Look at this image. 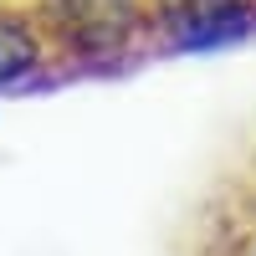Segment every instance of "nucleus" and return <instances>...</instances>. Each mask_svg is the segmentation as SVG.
Here are the masks:
<instances>
[{
    "label": "nucleus",
    "mask_w": 256,
    "mask_h": 256,
    "mask_svg": "<svg viewBox=\"0 0 256 256\" xmlns=\"http://www.w3.org/2000/svg\"><path fill=\"white\" fill-rule=\"evenodd\" d=\"M190 226L205 230L230 256H256V138L246 148H236V159L220 169L216 190L205 195L200 216Z\"/></svg>",
    "instance_id": "f03ea898"
},
{
    "label": "nucleus",
    "mask_w": 256,
    "mask_h": 256,
    "mask_svg": "<svg viewBox=\"0 0 256 256\" xmlns=\"http://www.w3.org/2000/svg\"><path fill=\"white\" fill-rule=\"evenodd\" d=\"M41 10H46L62 52L108 56L144 31L148 0H41Z\"/></svg>",
    "instance_id": "f257e3e1"
},
{
    "label": "nucleus",
    "mask_w": 256,
    "mask_h": 256,
    "mask_svg": "<svg viewBox=\"0 0 256 256\" xmlns=\"http://www.w3.org/2000/svg\"><path fill=\"white\" fill-rule=\"evenodd\" d=\"M148 10L174 46H205V41L246 31L251 0H148Z\"/></svg>",
    "instance_id": "20e7f679"
},
{
    "label": "nucleus",
    "mask_w": 256,
    "mask_h": 256,
    "mask_svg": "<svg viewBox=\"0 0 256 256\" xmlns=\"http://www.w3.org/2000/svg\"><path fill=\"white\" fill-rule=\"evenodd\" d=\"M180 256H230V251H226V246H216L205 230L190 226V230H184V241H180Z\"/></svg>",
    "instance_id": "39448f33"
},
{
    "label": "nucleus",
    "mask_w": 256,
    "mask_h": 256,
    "mask_svg": "<svg viewBox=\"0 0 256 256\" xmlns=\"http://www.w3.org/2000/svg\"><path fill=\"white\" fill-rule=\"evenodd\" d=\"M62 56L41 0H0V88H16Z\"/></svg>",
    "instance_id": "7ed1b4c3"
}]
</instances>
